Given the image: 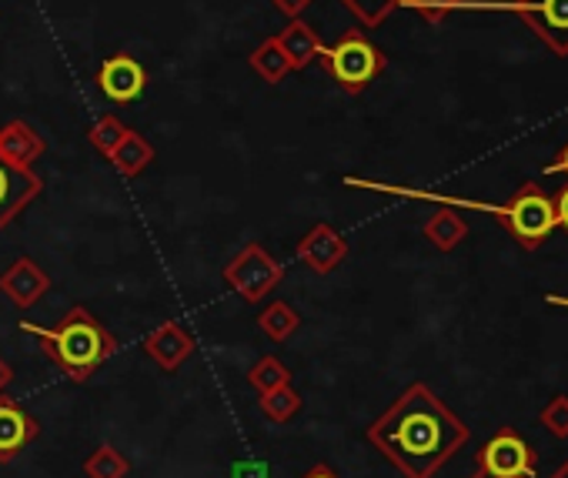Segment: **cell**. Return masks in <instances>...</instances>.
<instances>
[{
	"label": "cell",
	"mask_w": 568,
	"mask_h": 478,
	"mask_svg": "<svg viewBox=\"0 0 568 478\" xmlns=\"http://www.w3.org/2000/svg\"><path fill=\"white\" fill-rule=\"evenodd\" d=\"M51 292V275L31 262V258H18L4 268L0 275V295H8L14 308H34L44 295Z\"/></svg>",
	"instance_id": "7c38bea8"
},
{
	"label": "cell",
	"mask_w": 568,
	"mask_h": 478,
	"mask_svg": "<svg viewBox=\"0 0 568 478\" xmlns=\"http://www.w3.org/2000/svg\"><path fill=\"white\" fill-rule=\"evenodd\" d=\"M274 41L281 44L284 54H288L292 71H305L308 64H315L318 54H322V48H325V41L315 34V28H312L308 21H302V18H295V21L284 24V28L274 34Z\"/></svg>",
	"instance_id": "9a60e30c"
},
{
	"label": "cell",
	"mask_w": 568,
	"mask_h": 478,
	"mask_svg": "<svg viewBox=\"0 0 568 478\" xmlns=\"http://www.w3.org/2000/svg\"><path fill=\"white\" fill-rule=\"evenodd\" d=\"M302 395H298V388H292V382L288 385H277V388H271V391H264L261 398H257V408H261V415L267 418V421H274V425H284V421H292L298 411H302Z\"/></svg>",
	"instance_id": "d6986e66"
},
{
	"label": "cell",
	"mask_w": 568,
	"mask_h": 478,
	"mask_svg": "<svg viewBox=\"0 0 568 478\" xmlns=\"http://www.w3.org/2000/svg\"><path fill=\"white\" fill-rule=\"evenodd\" d=\"M485 211H491V217H498L505 224V231L515 237V242L525 252H538L548 242V237H551V231L558 227V221H555V201L538 184H531V181H525L505 204L485 207Z\"/></svg>",
	"instance_id": "277c9868"
},
{
	"label": "cell",
	"mask_w": 568,
	"mask_h": 478,
	"mask_svg": "<svg viewBox=\"0 0 568 478\" xmlns=\"http://www.w3.org/2000/svg\"><path fill=\"white\" fill-rule=\"evenodd\" d=\"M44 194V177L34 167H14L0 157V231L18 221V214Z\"/></svg>",
	"instance_id": "9c48e42d"
},
{
	"label": "cell",
	"mask_w": 568,
	"mask_h": 478,
	"mask_svg": "<svg viewBox=\"0 0 568 478\" xmlns=\"http://www.w3.org/2000/svg\"><path fill=\"white\" fill-rule=\"evenodd\" d=\"M288 382H292L288 365H284L281 358H274V355L257 358V362L251 365V372H247V385H251L257 395H264V391H271V388H277V385H288Z\"/></svg>",
	"instance_id": "7402d4cb"
},
{
	"label": "cell",
	"mask_w": 568,
	"mask_h": 478,
	"mask_svg": "<svg viewBox=\"0 0 568 478\" xmlns=\"http://www.w3.org/2000/svg\"><path fill=\"white\" fill-rule=\"evenodd\" d=\"M144 352H148V358L158 368H164L171 375V372H178L194 355V338L178 322H164L161 328H154L144 338Z\"/></svg>",
	"instance_id": "4fadbf2b"
},
{
	"label": "cell",
	"mask_w": 568,
	"mask_h": 478,
	"mask_svg": "<svg viewBox=\"0 0 568 478\" xmlns=\"http://www.w3.org/2000/svg\"><path fill=\"white\" fill-rule=\"evenodd\" d=\"M302 478H342L332 465H325V461H318V465H312Z\"/></svg>",
	"instance_id": "4dcf8cb0"
},
{
	"label": "cell",
	"mask_w": 568,
	"mask_h": 478,
	"mask_svg": "<svg viewBox=\"0 0 568 478\" xmlns=\"http://www.w3.org/2000/svg\"><path fill=\"white\" fill-rule=\"evenodd\" d=\"M471 428L425 385H408L368 428L375 445L405 478H435L468 441Z\"/></svg>",
	"instance_id": "6da1fadb"
},
{
	"label": "cell",
	"mask_w": 568,
	"mask_h": 478,
	"mask_svg": "<svg viewBox=\"0 0 568 478\" xmlns=\"http://www.w3.org/2000/svg\"><path fill=\"white\" fill-rule=\"evenodd\" d=\"M11 382H14V368H11V365H8L4 358H0V391H4V388H8Z\"/></svg>",
	"instance_id": "1f68e13d"
},
{
	"label": "cell",
	"mask_w": 568,
	"mask_h": 478,
	"mask_svg": "<svg viewBox=\"0 0 568 478\" xmlns=\"http://www.w3.org/2000/svg\"><path fill=\"white\" fill-rule=\"evenodd\" d=\"M108 161L114 164V171L121 174V177H138V174H144L148 167H151V161H154V144L144 138V134H138V131H124V138L118 141V148L108 154Z\"/></svg>",
	"instance_id": "2e32d148"
},
{
	"label": "cell",
	"mask_w": 568,
	"mask_h": 478,
	"mask_svg": "<svg viewBox=\"0 0 568 478\" xmlns=\"http://www.w3.org/2000/svg\"><path fill=\"white\" fill-rule=\"evenodd\" d=\"M247 64H251V71H254L261 81H267V84H281L284 78L292 74V61H288V54L281 51V44L274 41V34L264 38V41L251 51Z\"/></svg>",
	"instance_id": "ac0fdd59"
},
{
	"label": "cell",
	"mask_w": 568,
	"mask_h": 478,
	"mask_svg": "<svg viewBox=\"0 0 568 478\" xmlns=\"http://www.w3.org/2000/svg\"><path fill=\"white\" fill-rule=\"evenodd\" d=\"M84 475L88 478H128L131 475V461L114 445H101V448H94V455H88Z\"/></svg>",
	"instance_id": "44dd1931"
},
{
	"label": "cell",
	"mask_w": 568,
	"mask_h": 478,
	"mask_svg": "<svg viewBox=\"0 0 568 478\" xmlns=\"http://www.w3.org/2000/svg\"><path fill=\"white\" fill-rule=\"evenodd\" d=\"M21 332L34 335L41 342V352L51 358V365H58V372L68 375L74 385H84L118 352V338L84 305H74L51 328L21 322Z\"/></svg>",
	"instance_id": "7a4b0ae2"
},
{
	"label": "cell",
	"mask_w": 568,
	"mask_h": 478,
	"mask_svg": "<svg viewBox=\"0 0 568 478\" xmlns=\"http://www.w3.org/2000/svg\"><path fill=\"white\" fill-rule=\"evenodd\" d=\"M402 8H412V11H418L428 24H445L458 8H465V4H458V0H405Z\"/></svg>",
	"instance_id": "484cf974"
},
{
	"label": "cell",
	"mask_w": 568,
	"mask_h": 478,
	"mask_svg": "<svg viewBox=\"0 0 568 478\" xmlns=\"http://www.w3.org/2000/svg\"><path fill=\"white\" fill-rule=\"evenodd\" d=\"M38 435H41V421L21 401L0 391V465L14 461Z\"/></svg>",
	"instance_id": "8fae6325"
},
{
	"label": "cell",
	"mask_w": 568,
	"mask_h": 478,
	"mask_svg": "<svg viewBox=\"0 0 568 478\" xmlns=\"http://www.w3.org/2000/svg\"><path fill=\"white\" fill-rule=\"evenodd\" d=\"M271 4H274V11H281L288 21H295V18H302L315 4V0H271Z\"/></svg>",
	"instance_id": "4316f807"
},
{
	"label": "cell",
	"mask_w": 568,
	"mask_h": 478,
	"mask_svg": "<svg viewBox=\"0 0 568 478\" xmlns=\"http://www.w3.org/2000/svg\"><path fill=\"white\" fill-rule=\"evenodd\" d=\"M257 328H261L271 342H288V338L302 328V315H298L288 302H271V305L257 315Z\"/></svg>",
	"instance_id": "ffe728a7"
},
{
	"label": "cell",
	"mask_w": 568,
	"mask_h": 478,
	"mask_svg": "<svg viewBox=\"0 0 568 478\" xmlns=\"http://www.w3.org/2000/svg\"><path fill=\"white\" fill-rule=\"evenodd\" d=\"M541 428H548L555 438H568V395H555L541 411H538Z\"/></svg>",
	"instance_id": "d4e9b609"
},
{
	"label": "cell",
	"mask_w": 568,
	"mask_h": 478,
	"mask_svg": "<svg viewBox=\"0 0 568 478\" xmlns=\"http://www.w3.org/2000/svg\"><path fill=\"white\" fill-rule=\"evenodd\" d=\"M48 151V141L28 121H8L0 128V157L14 167H34Z\"/></svg>",
	"instance_id": "5bb4252c"
},
{
	"label": "cell",
	"mask_w": 568,
	"mask_h": 478,
	"mask_svg": "<svg viewBox=\"0 0 568 478\" xmlns=\"http://www.w3.org/2000/svg\"><path fill=\"white\" fill-rule=\"evenodd\" d=\"M471 478H498V475H488V471H481V468H475V475ZM521 478H528V475H521Z\"/></svg>",
	"instance_id": "836d02e7"
},
{
	"label": "cell",
	"mask_w": 568,
	"mask_h": 478,
	"mask_svg": "<svg viewBox=\"0 0 568 478\" xmlns=\"http://www.w3.org/2000/svg\"><path fill=\"white\" fill-rule=\"evenodd\" d=\"M548 305H565V308H568V298H558V295H548Z\"/></svg>",
	"instance_id": "e575fe53"
},
{
	"label": "cell",
	"mask_w": 568,
	"mask_h": 478,
	"mask_svg": "<svg viewBox=\"0 0 568 478\" xmlns=\"http://www.w3.org/2000/svg\"><path fill=\"white\" fill-rule=\"evenodd\" d=\"M458 4H468V0H458Z\"/></svg>",
	"instance_id": "d590c367"
},
{
	"label": "cell",
	"mask_w": 568,
	"mask_h": 478,
	"mask_svg": "<svg viewBox=\"0 0 568 478\" xmlns=\"http://www.w3.org/2000/svg\"><path fill=\"white\" fill-rule=\"evenodd\" d=\"M298 262H305L315 275H332L345 258H348V242L345 234L328 224V221H318L295 248Z\"/></svg>",
	"instance_id": "30bf717a"
},
{
	"label": "cell",
	"mask_w": 568,
	"mask_h": 478,
	"mask_svg": "<svg viewBox=\"0 0 568 478\" xmlns=\"http://www.w3.org/2000/svg\"><path fill=\"white\" fill-rule=\"evenodd\" d=\"M551 201H555V221H558V227L568 234V184H565Z\"/></svg>",
	"instance_id": "f1b7e54d"
},
{
	"label": "cell",
	"mask_w": 568,
	"mask_h": 478,
	"mask_svg": "<svg viewBox=\"0 0 568 478\" xmlns=\"http://www.w3.org/2000/svg\"><path fill=\"white\" fill-rule=\"evenodd\" d=\"M551 478H568V458H565V461H561V465L551 471Z\"/></svg>",
	"instance_id": "d6a6232c"
},
{
	"label": "cell",
	"mask_w": 568,
	"mask_h": 478,
	"mask_svg": "<svg viewBox=\"0 0 568 478\" xmlns=\"http://www.w3.org/2000/svg\"><path fill=\"white\" fill-rule=\"evenodd\" d=\"M94 81L111 104H134L148 91V68L131 54H111L98 68Z\"/></svg>",
	"instance_id": "ba28073f"
},
{
	"label": "cell",
	"mask_w": 568,
	"mask_h": 478,
	"mask_svg": "<svg viewBox=\"0 0 568 478\" xmlns=\"http://www.w3.org/2000/svg\"><path fill=\"white\" fill-rule=\"evenodd\" d=\"M422 234H425V242H432V248H438V252L448 255V252H455L465 242V237H468V224H465V217L458 211L442 207V211H435L425 221Z\"/></svg>",
	"instance_id": "e0dca14e"
},
{
	"label": "cell",
	"mask_w": 568,
	"mask_h": 478,
	"mask_svg": "<svg viewBox=\"0 0 568 478\" xmlns=\"http://www.w3.org/2000/svg\"><path fill=\"white\" fill-rule=\"evenodd\" d=\"M234 478H267L264 461H234Z\"/></svg>",
	"instance_id": "83f0119b"
},
{
	"label": "cell",
	"mask_w": 568,
	"mask_h": 478,
	"mask_svg": "<svg viewBox=\"0 0 568 478\" xmlns=\"http://www.w3.org/2000/svg\"><path fill=\"white\" fill-rule=\"evenodd\" d=\"M224 282L234 295H241L247 305L264 302L281 282H284V268L277 258H271L257 242L244 245L227 265H224Z\"/></svg>",
	"instance_id": "5b68a950"
},
{
	"label": "cell",
	"mask_w": 568,
	"mask_h": 478,
	"mask_svg": "<svg viewBox=\"0 0 568 478\" xmlns=\"http://www.w3.org/2000/svg\"><path fill=\"white\" fill-rule=\"evenodd\" d=\"M478 468L488 475H498V478H521V475L535 478L538 455L515 428H498V435H491L481 445Z\"/></svg>",
	"instance_id": "52a82bcc"
},
{
	"label": "cell",
	"mask_w": 568,
	"mask_h": 478,
	"mask_svg": "<svg viewBox=\"0 0 568 478\" xmlns=\"http://www.w3.org/2000/svg\"><path fill=\"white\" fill-rule=\"evenodd\" d=\"M545 174H568V144L558 151V157L551 164H545Z\"/></svg>",
	"instance_id": "f546056e"
},
{
	"label": "cell",
	"mask_w": 568,
	"mask_h": 478,
	"mask_svg": "<svg viewBox=\"0 0 568 478\" xmlns=\"http://www.w3.org/2000/svg\"><path fill=\"white\" fill-rule=\"evenodd\" d=\"M338 4L345 11H352L362 28H382L405 4V0H338Z\"/></svg>",
	"instance_id": "603a6c76"
},
{
	"label": "cell",
	"mask_w": 568,
	"mask_h": 478,
	"mask_svg": "<svg viewBox=\"0 0 568 478\" xmlns=\"http://www.w3.org/2000/svg\"><path fill=\"white\" fill-rule=\"evenodd\" d=\"M325 74L345 91V94H362L368 91L388 68V58L385 51L362 31V28H352L345 31L335 44H325L322 54H318Z\"/></svg>",
	"instance_id": "3957f363"
},
{
	"label": "cell",
	"mask_w": 568,
	"mask_h": 478,
	"mask_svg": "<svg viewBox=\"0 0 568 478\" xmlns=\"http://www.w3.org/2000/svg\"><path fill=\"white\" fill-rule=\"evenodd\" d=\"M124 131H128V124L118 118V114H104V118H98L94 124H91V131H88V141L94 144V151H101L104 157L118 148V141L124 138Z\"/></svg>",
	"instance_id": "cb8c5ba5"
},
{
	"label": "cell",
	"mask_w": 568,
	"mask_h": 478,
	"mask_svg": "<svg viewBox=\"0 0 568 478\" xmlns=\"http://www.w3.org/2000/svg\"><path fill=\"white\" fill-rule=\"evenodd\" d=\"M501 11L525 21L555 58H568V0H511Z\"/></svg>",
	"instance_id": "8992f818"
}]
</instances>
